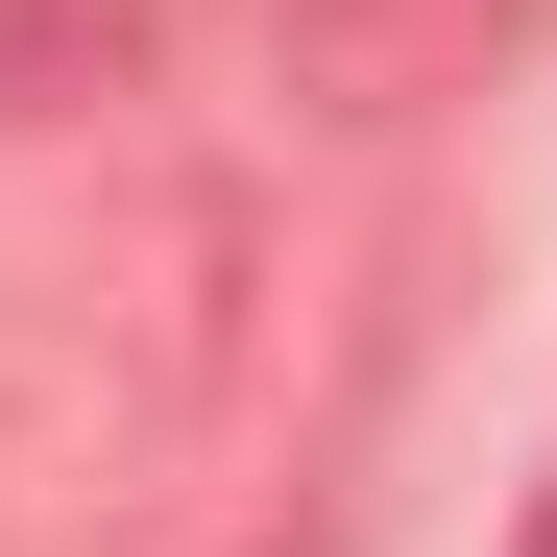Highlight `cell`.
Wrapping results in <instances>:
<instances>
[{
  "label": "cell",
  "instance_id": "obj_5",
  "mask_svg": "<svg viewBox=\"0 0 557 557\" xmlns=\"http://www.w3.org/2000/svg\"><path fill=\"white\" fill-rule=\"evenodd\" d=\"M509 557H557V485H533V533H509Z\"/></svg>",
  "mask_w": 557,
  "mask_h": 557
},
{
  "label": "cell",
  "instance_id": "obj_3",
  "mask_svg": "<svg viewBox=\"0 0 557 557\" xmlns=\"http://www.w3.org/2000/svg\"><path fill=\"white\" fill-rule=\"evenodd\" d=\"M146 73V0H0V122H98Z\"/></svg>",
  "mask_w": 557,
  "mask_h": 557
},
{
  "label": "cell",
  "instance_id": "obj_4",
  "mask_svg": "<svg viewBox=\"0 0 557 557\" xmlns=\"http://www.w3.org/2000/svg\"><path fill=\"white\" fill-rule=\"evenodd\" d=\"M243 557H339V533H243Z\"/></svg>",
  "mask_w": 557,
  "mask_h": 557
},
{
  "label": "cell",
  "instance_id": "obj_1",
  "mask_svg": "<svg viewBox=\"0 0 557 557\" xmlns=\"http://www.w3.org/2000/svg\"><path fill=\"white\" fill-rule=\"evenodd\" d=\"M485 49H509V0H267V73H292V122H436V98H485Z\"/></svg>",
  "mask_w": 557,
  "mask_h": 557
},
{
  "label": "cell",
  "instance_id": "obj_2",
  "mask_svg": "<svg viewBox=\"0 0 557 557\" xmlns=\"http://www.w3.org/2000/svg\"><path fill=\"white\" fill-rule=\"evenodd\" d=\"M73 485H122L98 363H73V292H0V533H49Z\"/></svg>",
  "mask_w": 557,
  "mask_h": 557
}]
</instances>
